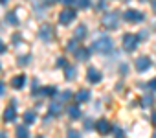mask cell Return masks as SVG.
I'll return each instance as SVG.
<instances>
[{"mask_svg": "<svg viewBox=\"0 0 156 138\" xmlns=\"http://www.w3.org/2000/svg\"><path fill=\"white\" fill-rule=\"evenodd\" d=\"M94 50H98L99 53H108V52H112L114 50V41L110 39V37H99L96 42H94Z\"/></svg>", "mask_w": 156, "mask_h": 138, "instance_id": "1", "label": "cell"}, {"mask_svg": "<svg viewBox=\"0 0 156 138\" xmlns=\"http://www.w3.org/2000/svg\"><path fill=\"white\" fill-rule=\"evenodd\" d=\"M123 19H125L127 22L138 24V22H143V20H145V15H143L141 11H138V9H127V11L123 13Z\"/></svg>", "mask_w": 156, "mask_h": 138, "instance_id": "2", "label": "cell"}, {"mask_svg": "<svg viewBox=\"0 0 156 138\" xmlns=\"http://www.w3.org/2000/svg\"><path fill=\"white\" fill-rule=\"evenodd\" d=\"M138 44H140V37H138V35L129 33V35L123 37V48H125L127 52H134V50L138 48Z\"/></svg>", "mask_w": 156, "mask_h": 138, "instance_id": "3", "label": "cell"}, {"mask_svg": "<svg viewBox=\"0 0 156 138\" xmlns=\"http://www.w3.org/2000/svg\"><path fill=\"white\" fill-rule=\"evenodd\" d=\"M73 19H75V9H73V8H66V9H62L61 15H59V22H61V24H70Z\"/></svg>", "mask_w": 156, "mask_h": 138, "instance_id": "4", "label": "cell"}, {"mask_svg": "<svg viewBox=\"0 0 156 138\" xmlns=\"http://www.w3.org/2000/svg\"><path fill=\"white\" fill-rule=\"evenodd\" d=\"M101 22H103V26H105V28L114 30V28L118 26V13H107V15L101 19Z\"/></svg>", "mask_w": 156, "mask_h": 138, "instance_id": "5", "label": "cell"}, {"mask_svg": "<svg viewBox=\"0 0 156 138\" xmlns=\"http://www.w3.org/2000/svg\"><path fill=\"white\" fill-rule=\"evenodd\" d=\"M96 129H98V133H99V134H108V133L112 131V125H110V122H108V120L101 118V120H98Z\"/></svg>", "mask_w": 156, "mask_h": 138, "instance_id": "6", "label": "cell"}, {"mask_svg": "<svg viewBox=\"0 0 156 138\" xmlns=\"http://www.w3.org/2000/svg\"><path fill=\"white\" fill-rule=\"evenodd\" d=\"M39 37L44 39V41H50V39L53 37V28H51L50 24H42L41 30H39Z\"/></svg>", "mask_w": 156, "mask_h": 138, "instance_id": "7", "label": "cell"}, {"mask_svg": "<svg viewBox=\"0 0 156 138\" xmlns=\"http://www.w3.org/2000/svg\"><path fill=\"white\" fill-rule=\"evenodd\" d=\"M87 78H88V81H90V83H99L103 76H101V72L98 70V68L90 66V68H88V72H87Z\"/></svg>", "mask_w": 156, "mask_h": 138, "instance_id": "8", "label": "cell"}, {"mask_svg": "<svg viewBox=\"0 0 156 138\" xmlns=\"http://www.w3.org/2000/svg\"><path fill=\"white\" fill-rule=\"evenodd\" d=\"M149 66H151V59H149V57H138V59H136V70H138V72L149 70Z\"/></svg>", "mask_w": 156, "mask_h": 138, "instance_id": "9", "label": "cell"}, {"mask_svg": "<svg viewBox=\"0 0 156 138\" xmlns=\"http://www.w3.org/2000/svg\"><path fill=\"white\" fill-rule=\"evenodd\" d=\"M15 118H17V109H15V105H9L4 111V122H13Z\"/></svg>", "mask_w": 156, "mask_h": 138, "instance_id": "10", "label": "cell"}, {"mask_svg": "<svg viewBox=\"0 0 156 138\" xmlns=\"http://www.w3.org/2000/svg\"><path fill=\"white\" fill-rule=\"evenodd\" d=\"M88 57H90V50H88V48H85V46H83V48H79V50L75 52V59H77V61H87Z\"/></svg>", "mask_w": 156, "mask_h": 138, "instance_id": "11", "label": "cell"}, {"mask_svg": "<svg viewBox=\"0 0 156 138\" xmlns=\"http://www.w3.org/2000/svg\"><path fill=\"white\" fill-rule=\"evenodd\" d=\"M24 85H26V76H15V78L11 79V87H13V89H17V90H19V89H22Z\"/></svg>", "mask_w": 156, "mask_h": 138, "instance_id": "12", "label": "cell"}, {"mask_svg": "<svg viewBox=\"0 0 156 138\" xmlns=\"http://www.w3.org/2000/svg\"><path fill=\"white\" fill-rule=\"evenodd\" d=\"M68 116H70L72 120H79V118H81V109L77 107V105H70V107H68Z\"/></svg>", "mask_w": 156, "mask_h": 138, "instance_id": "13", "label": "cell"}, {"mask_svg": "<svg viewBox=\"0 0 156 138\" xmlns=\"http://www.w3.org/2000/svg\"><path fill=\"white\" fill-rule=\"evenodd\" d=\"M24 122H26V125H31V123H35V122H37V114H35L33 111H28V112H24Z\"/></svg>", "mask_w": 156, "mask_h": 138, "instance_id": "14", "label": "cell"}, {"mask_svg": "<svg viewBox=\"0 0 156 138\" xmlns=\"http://www.w3.org/2000/svg\"><path fill=\"white\" fill-rule=\"evenodd\" d=\"M75 100L79 101V103L88 101V100H90V92H88V90H79V92H77V96H75Z\"/></svg>", "mask_w": 156, "mask_h": 138, "instance_id": "15", "label": "cell"}, {"mask_svg": "<svg viewBox=\"0 0 156 138\" xmlns=\"http://www.w3.org/2000/svg\"><path fill=\"white\" fill-rule=\"evenodd\" d=\"M85 35H87V26H85V24H81V26L75 28V33H73L75 39H83Z\"/></svg>", "mask_w": 156, "mask_h": 138, "instance_id": "16", "label": "cell"}, {"mask_svg": "<svg viewBox=\"0 0 156 138\" xmlns=\"http://www.w3.org/2000/svg\"><path fill=\"white\" fill-rule=\"evenodd\" d=\"M17 138H30V131L26 129V125L17 127Z\"/></svg>", "mask_w": 156, "mask_h": 138, "instance_id": "17", "label": "cell"}, {"mask_svg": "<svg viewBox=\"0 0 156 138\" xmlns=\"http://www.w3.org/2000/svg\"><path fill=\"white\" fill-rule=\"evenodd\" d=\"M61 112H62V103H57V101H55V103L50 105V114H55V116H57V114H61Z\"/></svg>", "mask_w": 156, "mask_h": 138, "instance_id": "18", "label": "cell"}, {"mask_svg": "<svg viewBox=\"0 0 156 138\" xmlns=\"http://www.w3.org/2000/svg\"><path fill=\"white\" fill-rule=\"evenodd\" d=\"M73 8H81V9H87L90 8V2H87V0H75V2H72Z\"/></svg>", "mask_w": 156, "mask_h": 138, "instance_id": "19", "label": "cell"}, {"mask_svg": "<svg viewBox=\"0 0 156 138\" xmlns=\"http://www.w3.org/2000/svg\"><path fill=\"white\" fill-rule=\"evenodd\" d=\"M55 94H57L55 87H44L42 89V96H55Z\"/></svg>", "mask_w": 156, "mask_h": 138, "instance_id": "20", "label": "cell"}, {"mask_svg": "<svg viewBox=\"0 0 156 138\" xmlns=\"http://www.w3.org/2000/svg\"><path fill=\"white\" fill-rule=\"evenodd\" d=\"M73 78H75V68H73V66H68V68H66V79L72 81Z\"/></svg>", "mask_w": 156, "mask_h": 138, "instance_id": "21", "label": "cell"}, {"mask_svg": "<svg viewBox=\"0 0 156 138\" xmlns=\"http://www.w3.org/2000/svg\"><path fill=\"white\" fill-rule=\"evenodd\" d=\"M66 50H68V52H73V53H75L77 50H79V46H77V42H75V41H70V42L66 44Z\"/></svg>", "mask_w": 156, "mask_h": 138, "instance_id": "22", "label": "cell"}, {"mask_svg": "<svg viewBox=\"0 0 156 138\" xmlns=\"http://www.w3.org/2000/svg\"><path fill=\"white\" fill-rule=\"evenodd\" d=\"M141 105H143V107H151V105H152V98H151V96H145V98L141 100Z\"/></svg>", "mask_w": 156, "mask_h": 138, "instance_id": "23", "label": "cell"}, {"mask_svg": "<svg viewBox=\"0 0 156 138\" xmlns=\"http://www.w3.org/2000/svg\"><path fill=\"white\" fill-rule=\"evenodd\" d=\"M8 22H9V24H13V26H17V24H19V20H17V17H15L13 13H9V15H8Z\"/></svg>", "mask_w": 156, "mask_h": 138, "instance_id": "24", "label": "cell"}, {"mask_svg": "<svg viewBox=\"0 0 156 138\" xmlns=\"http://www.w3.org/2000/svg\"><path fill=\"white\" fill-rule=\"evenodd\" d=\"M66 138H81V134L77 133V131H68V134H66Z\"/></svg>", "mask_w": 156, "mask_h": 138, "instance_id": "25", "label": "cell"}, {"mask_svg": "<svg viewBox=\"0 0 156 138\" xmlns=\"http://www.w3.org/2000/svg\"><path fill=\"white\" fill-rule=\"evenodd\" d=\"M28 63H30V57H28V55H26V57H20V59H19V64H28Z\"/></svg>", "mask_w": 156, "mask_h": 138, "instance_id": "26", "label": "cell"}, {"mask_svg": "<svg viewBox=\"0 0 156 138\" xmlns=\"http://www.w3.org/2000/svg\"><path fill=\"white\" fill-rule=\"evenodd\" d=\"M149 89H152V90H156V78L149 81Z\"/></svg>", "mask_w": 156, "mask_h": 138, "instance_id": "27", "label": "cell"}, {"mask_svg": "<svg viewBox=\"0 0 156 138\" xmlns=\"http://www.w3.org/2000/svg\"><path fill=\"white\" fill-rule=\"evenodd\" d=\"M57 66H66V59H64V57H61V59L57 61Z\"/></svg>", "mask_w": 156, "mask_h": 138, "instance_id": "28", "label": "cell"}, {"mask_svg": "<svg viewBox=\"0 0 156 138\" xmlns=\"http://www.w3.org/2000/svg\"><path fill=\"white\" fill-rule=\"evenodd\" d=\"M70 98H72L70 92H62V94H61V100H70Z\"/></svg>", "mask_w": 156, "mask_h": 138, "instance_id": "29", "label": "cell"}, {"mask_svg": "<svg viewBox=\"0 0 156 138\" xmlns=\"http://www.w3.org/2000/svg\"><path fill=\"white\" fill-rule=\"evenodd\" d=\"M4 52H6V44L0 41V53H4Z\"/></svg>", "mask_w": 156, "mask_h": 138, "instance_id": "30", "label": "cell"}, {"mask_svg": "<svg viewBox=\"0 0 156 138\" xmlns=\"http://www.w3.org/2000/svg\"><path fill=\"white\" fill-rule=\"evenodd\" d=\"M114 138H127V136H125V134H123V133H121V131H118V134H116V136H114Z\"/></svg>", "mask_w": 156, "mask_h": 138, "instance_id": "31", "label": "cell"}, {"mask_svg": "<svg viewBox=\"0 0 156 138\" xmlns=\"http://www.w3.org/2000/svg\"><path fill=\"white\" fill-rule=\"evenodd\" d=\"M4 94V83H0V96Z\"/></svg>", "mask_w": 156, "mask_h": 138, "instance_id": "32", "label": "cell"}, {"mask_svg": "<svg viewBox=\"0 0 156 138\" xmlns=\"http://www.w3.org/2000/svg\"><path fill=\"white\" fill-rule=\"evenodd\" d=\"M0 138H8V134H6L4 131H0Z\"/></svg>", "mask_w": 156, "mask_h": 138, "instance_id": "33", "label": "cell"}, {"mask_svg": "<svg viewBox=\"0 0 156 138\" xmlns=\"http://www.w3.org/2000/svg\"><path fill=\"white\" fill-rule=\"evenodd\" d=\"M152 123H154V125H156V112H154V114H152Z\"/></svg>", "mask_w": 156, "mask_h": 138, "instance_id": "34", "label": "cell"}, {"mask_svg": "<svg viewBox=\"0 0 156 138\" xmlns=\"http://www.w3.org/2000/svg\"><path fill=\"white\" fill-rule=\"evenodd\" d=\"M152 11L156 13V2H152Z\"/></svg>", "mask_w": 156, "mask_h": 138, "instance_id": "35", "label": "cell"}, {"mask_svg": "<svg viewBox=\"0 0 156 138\" xmlns=\"http://www.w3.org/2000/svg\"><path fill=\"white\" fill-rule=\"evenodd\" d=\"M152 138H156V133H154V136H152Z\"/></svg>", "mask_w": 156, "mask_h": 138, "instance_id": "36", "label": "cell"}, {"mask_svg": "<svg viewBox=\"0 0 156 138\" xmlns=\"http://www.w3.org/2000/svg\"><path fill=\"white\" fill-rule=\"evenodd\" d=\"M39 138H42V136H39Z\"/></svg>", "mask_w": 156, "mask_h": 138, "instance_id": "37", "label": "cell"}]
</instances>
